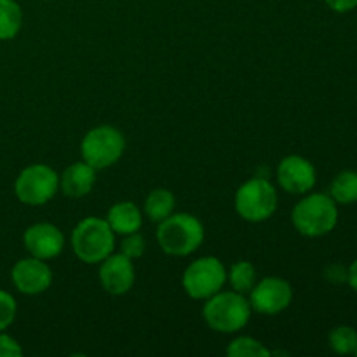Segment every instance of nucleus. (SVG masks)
I'll return each instance as SVG.
<instances>
[{
  "label": "nucleus",
  "mask_w": 357,
  "mask_h": 357,
  "mask_svg": "<svg viewBox=\"0 0 357 357\" xmlns=\"http://www.w3.org/2000/svg\"><path fill=\"white\" fill-rule=\"evenodd\" d=\"M234 206L243 220L261 223L278 209V190L267 178H251L237 188Z\"/></svg>",
  "instance_id": "nucleus-5"
},
{
  "label": "nucleus",
  "mask_w": 357,
  "mask_h": 357,
  "mask_svg": "<svg viewBox=\"0 0 357 357\" xmlns=\"http://www.w3.org/2000/svg\"><path fill=\"white\" fill-rule=\"evenodd\" d=\"M59 174L47 164H30L17 174L14 194L26 206H44L58 194Z\"/></svg>",
  "instance_id": "nucleus-7"
},
{
  "label": "nucleus",
  "mask_w": 357,
  "mask_h": 357,
  "mask_svg": "<svg viewBox=\"0 0 357 357\" xmlns=\"http://www.w3.org/2000/svg\"><path fill=\"white\" fill-rule=\"evenodd\" d=\"M251 310L264 316H278L289 307L293 300V288L286 279L268 275L257 281L250 291Z\"/></svg>",
  "instance_id": "nucleus-9"
},
{
  "label": "nucleus",
  "mask_w": 357,
  "mask_h": 357,
  "mask_svg": "<svg viewBox=\"0 0 357 357\" xmlns=\"http://www.w3.org/2000/svg\"><path fill=\"white\" fill-rule=\"evenodd\" d=\"M227 281L230 282L234 291L241 293V295H250L253 286L257 284V268L248 260L236 261L227 272Z\"/></svg>",
  "instance_id": "nucleus-19"
},
{
  "label": "nucleus",
  "mask_w": 357,
  "mask_h": 357,
  "mask_svg": "<svg viewBox=\"0 0 357 357\" xmlns=\"http://www.w3.org/2000/svg\"><path fill=\"white\" fill-rule=\"evenodd\" d=\"M23 356V347L16 338L7 335L6 331H0V357H20Z\"/></svg>",
  "instance_id": "nucleus-24"
},
{
  "label": "nucleus",
  "mask_w": 357,
  "mask_h": 357,
  "mask_svg": "<svg viewBox=\"0 0 357 357\" xmlns=\"http://www.w3.org/2000/svg\"><path fill=\"white\" fill-rule=\"evenodd\" d=\"M23 26V10L16 0H0V40H10Z\"/></svg>",
  "instance_id": "nucleus-17"
},
{
  "label": "nucleus",
  "mask_w": 357,
  "mask_h": 357,
  "mask_svg": "<svg viewBox=\"0 0 357 357\" xmlns=\"http://www.w3.org/2000/svg\"><path fill=\"white\" fill-rule=\"evenodd\" d=\"M324 278L328 279L333 284H342V282H347V268L344 265L331 264L324 268Z\"/></svg>",
  "instance_id": "nucleus-25"
},
{
  "label": "nucleus",
  "mask_w": 357,
  "mask_h": 357,
  "mask_svg": "<svg viewBox=\"0 0 357 357\" xmlns=\"http://www.w3.org/2000/svg\"><path fill=\"white\" fill-rule=\"evenodd\" d=\"M126 150V138L114 126H96L84 135L80 143L82 160L94 169H107L119 162Z\"/></svg>",
  "instance_id": "nucleus-6"
},
{
  "label": "nucleus",
  "mask_w": 357,
  "mask_h": 357,
  "mask_svg": "<svg viewBox=\"0 0 357 357\" xmlns=\"http://www.w3.org/2000/svg\"><path fill=\"white\" fill-rule=\"evenodd\" d=\"M347 282L351 284V288L357 293V260L352 261L351 267L347 268Z\"/></svg>",
  "instance_id": "nucleus-27"
},
{
  "label": "nucleus",
  "mask_w": 357,
  "mask_h": 357,
  "mask_svg": "<svg viewBox=\"0 0 357 357\" xmlns=\"http://www.w3.org/2000/svg\"><path fill=\"white\" fill-rule=\"evenodd\" d=\"M17 314V303L10 293L0 289V331H6L14 323Z\"/></svg>",
  "instance_id": "nucleus-23"
},
{
  "label": "nucleus",
  "mask_w": 357,
  "mask_h": 357,
  "mask_svg": "<svg viewBox=\"0 0 357 357\" xmlns=\"http://www.w3.org/2000/svg\"><path fill=\"white\" fill-rule=\"evenodd\" d=\"M324 2L335 13H349L357 7V0H324Z\"/></svg>",
  "instance_id": "nucleus-26"
},
{
  "label": "nucleus",
  "mask_w": 357,
  "mask_h": 357,
  "mask_svg": "<svg viewBox=\"0 0 357 357\" xmlns=\"http://www.w3.org/2000/svg\"><path fill=\"white\" fill-rule=\"evenodd\" d=\"M227 282V268L216 257H202L192 261L183 272L181 286L194 300H208L222 291Z\"/></svg>",
  "instance_id": "nucleus-8"
},
{
  "label": "nucleus",
  "mask_w": 357,
  "mask_h": 357,
  "mask_svg": "<svg viewBox=\"0 0 357 357\" xmlns=\"http://www.w3.org/2000/svg\"><path fill=\"white\" fill-rule=\"evenodd\" d=\"M291 222L303 237H323L338 223L337 202L326 194H309L296 202Z\"/></svg>",
  "instance_id": "nucleus-4"
},
{
  "label": "nucleus",
  "mask_w": 357,
  "mask_h": 357,
  "mask_svg": "<svg viewBox=\"0 0 357 357\" xmlns=\"http://www.w3.org/2000/svg\"><path fill=\"white\" fill-rule=\"evenodd\" d=\"M251 305L246 295L237 291H218L202 307L206 324L216 333L232 335L243 330L251 319Z\"/></svg>",
  "instance_id": "nucleus-2"
},
{
  "label": "nucleus",
  "mask_w": 357,
  "mask_h": 357,
  "mask_svg": "<svg viewBox=\"0 0 357 357\" xmlns=\"http://www.w3.org/2000/svg\"><path fill=\"white\" fill-rule=\"evenodd\" d=\"M72 250L82 264H101L115 250V232L105 218L87 216L72 232Z\"/></svg>",
  "instance_id": "nucleus-3"
},
{
  "label": "nucleus",
  "mask_w": 357,
  "mask_h": 357,
  "mask_svg": "<svg viewBox=\"0 0 357 357\" xmlns=\"http://www.w3.org/2000/svg\"><path fill=\"white\" fill-rule=\"evenodd\" d=\"M96 183V169L87 162H73L59 174V190L70 199L86 197Z\"/></svg>",
  "instance_id": "nucleus-14"
},
{
  "label": "nucleus",
  "mask_w": 357,
  "mask_h": 357,
  "mask_svg": "<svg viewBox=\"0 0 357 357\" xmlns=\"http://www.w3.org/2000/svg\"><path fill=\"white\" fill-rule=\"evenodd\" d=\"M136 281L135 261L122 253L108 255L100 264L101 288L114 296L126 295L131 291Z\"/></svg>",
  "instance_id": "nucleus-12"
},
{
  "label": "nucleus",
  "mask_w": 357,
  "mask_h": 357,
  "mask_svg": "<svg viewBox=\"0 0 357 357\" xmlns=\"http://www.w3.org/2000/svg\"><path fill=\"white\" fill-rule=\"evenodd\" d=\"M330 197L337 204H354V202H357L356 171H342L333 178L330 187Z\"/></svg>",
  "instance_id": "nucleus-18"
},
{
  "label": "nucleus",
  "mask_w": 357,
  "mask_h": 357,
  "mask_svg": "<svg viewBox=\"0 0 357 357\" xmlns=\"http://www.w3.org/2000/svg\"><path fill=\"white\" fill-rule=\"evenodd\" d=\"M316 167L302 155H288L279 162L278 181L282 190L289 194H309L316 187Z\"/></svg>",
  "instance_id": "nucleus-11"
},
{
  "label": "nucleus",
  "mask_w": 357,
  "mask_h": 357,
  "mask_svg": "<svg viewBox=\"0 0 357 357\" xmlns=\"http://www.w3.org/2000/svg\"><path fill=\"white\" fill-rule=\"evenodd\" d=\"M145 250H146L145 237H143L139 232H132V234H128V236H122L121 253L124 255V257L131 258V260L135 261L143 257Z\"/></svg>",
  "instance_id": "nucleus-22"
},
{
  "label": "nucleus",
  "mask_w": 357,
  "mask_h": 357,
  "mask_svg": "<svg viewBox=\"0 0 357 357\" xmlns=\"http://www.w3.org/2000/svg\"><path fill=\"white\" fill-rule=\"evenodd\" d=\"M23 244L30 257L52 260L59 257L65 248V236L56 225L47 222L33 223L23 234Z\"/></svg>",
  "instance_id": "nucleus-13"
},
{
  "label": "nucleus",
  "mask_w": 357,
  "mask_h": 357,
  "mask_svg": "<svg viewBox=\"0 0 357 357\" xmlns=\"http://www.w3.org/2000/svg\"><path fill=\"white\" fill-rule=\"evenodd\" d=\"M328 342H330L331 351L337 352V354H356L357 331L351 326H337L330 331Z\"/></svg>",
  "instance_id": "nucleus-21"
},
{
  "label": "nucleus",
  "mask_w": 357,
  "mask_h": 357,
  "mask_svg": "<svg viewBox=\"0 0 357 357\" xmlns=\"http://www.w3.org/2000/svg\"><path fill=\"white\" fill-rule=\"evenodd\" d=\"M356 356H357V349H356Z\"/></svg>",
  "instance_id": "nucleus-28"
},
{
  "label": "nucleus",
  "mask_w": 357,
  "mask_h": 357,
  "mask_svg": "<svg viewBox=\"0 0 357 357\" xmlns=\"http://www.w3.org/2000/svg\"><path fill=\"white\" fill-rule=\"evenodd\" d=\"M206 230L201 220L190 213H173L157 227V243L169 257H188L204 243Z\"/></svg>",
  "instance_id": "nucleus-1"
},
{
  "label": "nucleus",
  "mask_w": 357,
  "mask_h": 357,
  "mask_svg": "<svg viewBox=\"0 0 357 357\" xmlns=\"http://www.w3.org/2000/svg\"><path fill=\"white\" fill-rule=\"evenodd\" d=\"M105 220L112 227L115 236H128V234L139 232L143 225L142 211L131 201H122L112 206Z\"/></svg>",
  "instance_id": "nucleus-15"
},
{
  "label": "nucleus",
  "mask_w": 357,
  "mask_h": 357,
  "mask_svg": "<svg viewBox=\"0 0 357 357\" xmlns=\"http://www.w3.org/2000/svg\"><path fill=\"white\" fill-rule=\"evenodd\" d=\"M174 206H176V197H174L173 192L167 190V188H155L146 195L143 209L152 222L159 223L173 215Z\"/></svg>",
  "instance_id": "nucleus-16"
},
{
  "label": "nucleus",
  "mask_w": 357,
  "mask_h": 357,
  "mask_svg": "<svg viewBox=\"0 0 357 357\" xmlns=\"http://www.w3.org/2000/svg\"><path fill=\"white\" fill-rule=\"evenodd\" d=\"M14 288L23 295H40L47 291L52 284V271L47 261L40 258L28 257L17 260L10 271Z\"/></svg>",
  "instance_id": "nucleus-10"
},
{
  "label": "nucleus",
  "mask_w": 357,
  "mask_h": 357,
  "mask_svg": "<svg viewBox=\"0 0 357 357\" xmlns=\"http://www.w3.org/2000/svg\"><path fill=\"white\" fill-rule=\"evenodd\" d=\"M227 356L229 357H271L272 351H268L260 340L253 337H237L227 345Z\"/></svg>",
  "instance_id": "nucleus-20"
}]
</instances>
